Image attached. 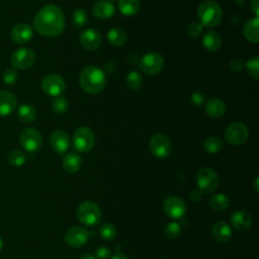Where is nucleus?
Returning a JSON list of instances; mask_svg holds the SVG:
<instances>
[{"mask_svg":"<svg viewBox=\"0 0 259 259\" xmlns=\"http://www.w3.org/2000/svg\"><path fill=\"white\" fill-rule=\"evenodd\" d=\"M255 191L256 192H258V177H256V179H255Z\"/></svg>","mask_w":259,"mask_h":259,"instance_id":"09e8293b","label":"nucleus"},{"mask_svg":"<svg viewBox=\"0 0 259 259\" xmlns=\"http://www.w3.org/2000/svg\"><path fill=\"white\" fill-rule=\"evenodd\" d=\"M81 88L89 94L100 93L106 85V75L102 69L90 65L82 69L79 77Z\"/></svg>","mask_w":259,"mask_h":259,"instance_id":"f03ea898","label":"nucleus"},{"mask_svg":"<svg viewBox=\"0 0 259 259\" xmlns=\"http://www.w3.org/2000/svg\"><path fill=\"white\" fill-rule=\"evenodd\" d=\"M229 67L233 72H241L244 69V63L241 59H233L229 63Z\"/></svg>","mask_w":259,"mask_h":259,"instance_id":"79ce46f5","label":"nucleus"},{"mask_svg":"<svg viewBox=\"0 0 259 259\" xmlns=\"http://www.w3.org/2000/svg\"><path fill=\"white\" fill-rule=\"evenodd\" d=\"M2 79L6 85H8V86L14 85L18 80V73H17L16 69H14V68L6 69L2 75Z\"/></svg>","mask_w":259,"mask_h":259,"instance_id":"4c0bfd02","label":"nucleus"},{"mask_svg":"<svg viewBox=\"0 0 259 259\" xmlns=\"http://www.w3.org/2000/svg\"><path fill=\"white\" fill-rule=\"evenodd\" d=\"M10 36L15 44L24 45L31 40L33 36V30L27 23H18L12 27Z\"/></svg>","mask_w":259,"mask_h":259,"instance_id":"f3484780","label":"nucleus"},{"mask_svg":"<svg viewBox=\"0 0 259 259\" xmlns=\"http://www.w3.org/2000/svg\"><path fill=\"white\" fill-rule=\"evenodd\" d=\"M52 110L56 113V114H64L65 112H67L68 108H69V102L67 100V98L63 97V96H57L53 101H52Z\"/></svg>","mask_w":259,"mask_h":259,"instance_id":"473e14b6","label":"nucleus"},{"mask_svg":"<svg viewBox=\"0 0 259 259\" xmlns=\"http://www.w3.org/2000/svg\"><path fill=\"white\" fill-rule=\"evenodd\" d=\"M190 101L195 105H202L205 102V96L202 92L195 91L190 95Z\"/></svg>","mask_w":259,"mask_h":259,"instance_id":"a19ab883","label":"nucleus"},{"mask_svg":"<svg viewBox=\"0 0 259 259\" xmlns=\"http://www.w3.org/2000/svg\"><path fill=\"white\" fill-rule=\"evenodd\" d=\"M78 221L86 227H94L101 220L100 207L92 200L81 202L76 211Z\"/></svg>","mask_w":259,"mask_h":259,"instance_id":"20e7f679","label":"nucleus"},{"mask_svg":"<svg viewBox=\"0 0 259 259\" xmlns=\"http://www.w3.org/2000/svg\"><path fill=\"white\" fill-rule=\"evenodd\" d=\"M230 221L232 226L237 231H240V232H245L249 230L252 225V217L250 215L249 212L242 209H238L234 211L230 217Z\"/></svg>","mask_w":259,"mask_h":259,"instance_id":"a211bd4d","label":"nucleus"},{"mask_svg":"<svg viewBox=\"0 0 259 259\" xmlns=\"http://www.w3.org/2000/svg\"><path fill=\"white\" fill-rule=\"evenodd\" d=\"M17 117L24 123H30L36 117V110L32 105L23 103L17 108Z\"/></svg>","mask_w":259,"mask_h":259,"instance_id":"cd10ccee","label":"nucleus"},{"mask_svg":"<svg viewBox=\"0 0 259 259\" xmlns=\"http://www.w3.org/2000/svg\"><path fill=\"white\" fill-rule=\"evenodd\" d=\"M17 105L16 96L7 90L0 91V116H7L14 111Z\"/></svg>","mask_w":259,"mask_h":259,"instance_id":"6ab92c4d","label":"nucleus"},{"mask_svg":"<svg viewBox=\"0 0 259 259\" xmlns=\"http://www.w3.org/2000/svg\"><path fill=\"white\" fill-rule=\"evenodd\" d=\"M165 213L173 220H180L186 213V204L178 196H169L163 203Z\"/></svg>","mask_w":259,"mask_h":259,"instance_id":"ddd939ff","label":"nucleus"},{"mask_svg":"<svg viewBox=\"0 0 259 259\" xmlns=\"http://www.w3.org/2000/svg\"><path fill=\"white\" fill-rule=\"evenodd\" d=\"M202 46L210 53L217 52L222 46L221 36L215 31L208 30L202 36Z\"/></svg>","mask_w":259,"mask_h":259,"instance_id":"393cba45","label":"nucleus"},{"mask_svg":"<svg viewBox=\"0 0 259 259\" xmlns=\"http://www.w3.org/2000/svg\"><path fill=\"white\" fill-rule=\"evenodd\" d=\"M226 103L220 98H210L205 101L204 110L206 114L212 118H219L226 112Z\"/></svg>","mask_w":259,"mask_h":259,"instance_id":"412c9836","label":"nucleus"},{"mask_svg":"<svg viewBox=\"0 0 259 259\" xmlns=\"http://www.w3.org/2000/svg\"><path fill=\"white\" fill-rule=\"evenodd\" d=\"M106 1H109V2H110V1H112V0H106Z\"/></svg>","mask_w":259,"mask_h":259,"instance_id":"3c124183","label":"nucleus"},{"mask_svg":"<svg viewBox=\"0 0 259 259\" xmlns=\"http://www.w3.org/2000/svg\"><path fill=\"white\" fill-rule=\"evenodd\" d=\"M110 255H111L110 249L108 247L102 246V247H99L98 249H96L94 258L95 259H108V258H110Z\"/></svg>","mask_w":259,"mask_h":259,"instance_id":"ea45409f","label":"nucleus"},{"mask_svg":"<svg viewBox=\"0 0 259 259\" xmlns=\"http://www.w3.org/2000/svg\"><path fill=\"white\" fill-rule=\"evenodd\" d=\"M79 259H95V258H94V256H93L92 254H89V253H85V254L81 255Z\"/></svg>","mask_w":259,"mask_h":259,"instance_id":"de8ad7c7","label":"nucleus"},{"mask_svg":"<svg viewBox=\"0 0 259 259\" xmlns=\"http://www.w3.org/2000/svg\"><path fill=\"white\" fill-rule=\"evenodd\" d=\"M202 31V24L200 22L197 21H193L191 23H189L186 27V33L189 37H197L200 35Z\"/></svg>","mask_w":259,"mask_h":259,"instance_id":"58836bf2","label":"nucleus"},{"mask_svg":"<svg viewBox=\"0 0 259 259\" xmlns=\"http://www.w3.org/2000/svg\"><path fill=\"white\" fill-rule=\"evenodd\" d=\"M33 27L44 36L55 37L59 35L65 27L63 11L54 4L44 6L34 16Z\"/></svg>","mask_w":259,"mask_h":259,"instance_id":"f257e3e1","label":"nucleus"},{"mask_svg":"<svg viewBox=\"0 0 259 259\" xmlns=\"http://www.w3.org/2000/svg\"><path fill=\"white\" fill-rule=\"evenodd\" d=\"M62 166L66 172L76 173L80 170L82 166V159L78 154L74 152L68 153L62 160Z\"/></svg>","mask_w":259,"mask_h":259,"instance_id":"b1692460","label":"nucleus"},{"mask_svg":"<svg viewBox=\"0 0 259 259\" xmlns=\"http://www.w3.org/2000/svg\"><path fill=\"white\" fill-rule=\"evenodd\" d=\"M249 137V131L244 123L233 122L225 131L226 141L234 146L244 144Z\"/></svg>","mask_w":259,"mask_h":259,"instance_id":"9b49d317","label":"nucleus"},{"mask_svg":"<svg viewBox=\"0 0 259 259\" xmlns=\"http://www.w3.org/2000/svg\"><path fill=\"white\" fill-rule=\"evenodd\" d=\"M259 18L258 16L249 18L244 25L243 33L247 40L253 44H257L259 41V31H258Z\"/></svg>","mask_w":259,"mask_h":259,"instance_id":"5701e85b","label":"nucleus"},{"mask_svg":"<svg viewBox=\"0 0 259 259\" xmlns=\"http://www.w3.org/2000/svg\"><path fill=\"white\" fill-rule=\"evenodd\" d=\"M19 143L28 153H35L42 146V137L37 130L25 127L19 134Z\"/></svg>","mask_w":259,"mask_h":259,"instance_id":"6e6552de","label":"nucleus"},{"mask_svg":"<svg viewBox=\"0 0 259 259\" xmlns=\"http://www.w3.org/2000/svg\"><path fill=\"white\" fill-rule=\"evenodd\" d=\"M125 84L127 88H130L131 90H138L143 85V77L140 73L136 71H132L126 76Z\"/></svg>","mask_w":259,"mask_h":259,"instance_id":"2f4dec72","label":"nucleus"},{"mask_svg":"<svg viewBox=\"0 0 259 259\" xmlns=\"http://www.w3.org/2000/svg\"><path fill=\"white\" fill-rule=\"evenodd\" d=\"M115 70V64L113 62H107L105 65H104V73H107V74H111L112 72H114Z\"/></svg>","mask_w":259,"mask_h":259,"instance_id":"37998d69","label":"nucleus"},{"mask_svg":"<svg viewBox=\"0 0 259 259\" xmlns=\"http://www.w3.org/2000/svg\"><path fill=\"white\" fill-rule=\"evenodd\" d=\"M118 9L125 16L135 15L140 9L139 0H118Z\"/></svg>","mask_w":259,"mask_h":259,"instance_id":"c85d7f7f","label":"nucleus"},{"mask_svg":"<svg viewBox=\"0 0 259 259\" xmlns=\"http://www.w3.org/2000/svg\"><path fill=\"white\" fill-rule=\"evenodd\" d=\"M139 67L146 75H157L164 67V58L156 52L147 53L139 60Z\"/></svg>","mask_w":259,"mask_h":259,"instance_id":"0eeeda50","label":"nucleus"},{"mask_svg":"<svg viewBox=\"0 0 259 259\" xmlns=\"http://www.w3.org/2000/svg\"><path fill=\"white\" fill-rule=\"evenodd\" d=\"M250 6H251V9H252V11L255 13V15L256 16H258V14H259V0H251L250 1Z\"/></svg>","mask_w":259,"mask_h":259,"instance_id":"c03bdc74","label":"nucleus"},{"mask_svg":"<svg viewBox=\"0 0 259 259\" xmlns=\"http://www.w3.org/2000/svg\"><path fill=\"white\" fill-rule=\"evenodd\" d=\"M202 147L205 152L209 154H215L222 151L223 149V141L219 137H207L202 144Z\"/></svg>","mask_w":259,"mask_h":259,"instance_id":"c756f323","label":"nucleus"},{"mask_svg":"<svg viewBox=\"0 0 259 259\" xmlns=\"http://www.w3.org/2000/svg\"><path fill=\"white\" fill-rule=\"evenodd\" d=\"M164 234L168 239H175L181 234V226L176 222H171L166 225Z\"/></svg>","mask_w":259,"mask_h":259,"instance_id":"e433bc0d","label":"nucleus"},{"mask_svg":"<svg viewBox=\"0 0 259 259\" xmlns=\"http://www.w3.org/2000/svg\"><path fill=\"white\" fill-rule=\"evenodd\" d=\"M200 197H201V191L200 190H193L191 193H190V198H191V200L192 201H194V202H196V201H198L199 199H200Z\"/></svg>","mask_w":259,"mask_h":259,"instance_id":"a18cd8bd","label":"nucleus"},{"mask_svg":"<svg viewBox=\"0 0 259 259\" xmlns=\"http://www.w3.org/2000/svg\"><path fill=\"white\" fill-rule=\"evenodd\" d=\"M208 206L215 211H223L229 208L230 199L224 193H215L208 198Z\"/></svg>","mask_w":259,"mask_h":259,"instance_id":"a878e982","label":"nucleus"},{"mask_svg":"<svg viewBox=\"0 0 259 259\" xmlns=\"http://www.w3.org/2000/svg\"><path fill=\"white\" fill-rule=\"evenodd\" d=\"M92 11H93V15L96 18L107 19L114 14L115 8L111 2L106 0H99L95 2Z\"/></svg>","mask_w":259,"mask_h":259,"instance_id":"4be33fe9","label":"nucleus"},{"mask_svg":"<svg viewBox=\"0 0 259 259\" xmlns=\"http://www.w3.org/2000/svg\"><path fill=\"white\" fill-rule=\"evenodd\" d=\"M197 16L202 26L204 25L206 27H214L222 21L223 10L217 2L207 0L203 1L198 6Z\"/></svg>","mask_w":259,"mask_h":259,"instance_id":"7ed1b4c3","label":"nucleus"},{"mask_svg":"<svg viewBox=\"0 0 259 259\" xmlns=\"http://www.w3.org/2000/svg\"><path fill=\"white\" fill-rule=\"evenodd\" d=\"M196 183L198 186V190H200L201 193L209 194L218 188L220 178L214 170L204 167L197 172Z\"/></svg>","mask_w":259,"mask_h":259,"instance_id":"39448f33","label":"nucleus"},{"mask_svg":"<svg viewBox=\"0 0 259 259\" xmlns=\"http://www.w3.org/2000/svg\"><path fill=\"white\" fill-rule=\"evenodd\" d=\"M107 39L113 47H122L127 39L126 32L120 27H113L107 32Z\"/></svg>","mask_w":259,"mask_h":259,"instance_id":"bb28decb","label":"nucleus"},{"mask_svg":"<svg viewBox=\"0 0 259 259\" xmlns=\"http://www.w3.org/2000/svg\"><path fill=\"white\" fill-rule=\"evenodd\" d=\"M232 229L225 222L215 223L211 228V236L218 243H227L232 238Z\"/></svg>","mask_w":259,"mask_h":259,"instance_id":"aec40b11","label":"nucleus"},{"mask_svg":"<svg viewBox=\"0 0 259 259\" xmlns=\"http://www.w3.org/2000/svg\"><path fill=\"white\" fill-rule=\"evenodd\" d=\"M80 45L88 51H95L99 49L102 44V37L99 31L94 28H87L79 34Z\"/></svg>","mask_w":259,"mask_h":259,"instance_id":"2eb2a0df","label":"nucleus"},{"mask_svg":"<svg viewBox=\"0 0 259 259\" xmlns=\"http://www.w3.org/2000/svg\"><path fill=\"white\" fill-rule=\"evenodd\" d=\"M95 143V136L91 128L87 126L78 127L73 135V147L79 153L90 151Z\"/></svg>","mask_w":259,"mask_h":259,"instance_id":"423d86ee","label":"nucleus"},{"mask_svg":"<svg viewBox=\"0 0 259 259\" xmlns=\"http://www.w3.org/2000/svg\"><path fill=\"white\" fill-rule=\"evenodd\" d=\"M3 244H4L3 239H2V237L0 236V251H1V250H2V248H3Z\"/></svg>","mask_w":259,"mask_h":259,"instance_id":"8fccbe9b","label":"nucleus"},{"mask_svg":"<svg viewBox=\"0 0 259 259\" xmlns=\"http://www.w3.org/2000/svg\"><path fill=\"white\" fill-rule=\"evenodd\" d=\"M51 147L58 154H64L70 147V138L67 132L62 130H56L50 137Z\"/></svg>","mask_w":259,"mask_h":259,"instance_id":"dca6fc26","label":"nucleus"},{"mask_svg":"<svg viewBox=\"0 0 259 259\" xmlns=\"http://www.w3.org/2000/svg\"><path fill=\"white\" fill-rule=\"evenodd\" d=\"M36 61L35 53L29 48H19L11 56L10 63L14 69L26 70L34 65Z\"/></svg>","mask_w":259,"mask_h":259,"instance_id":"1a4fd4ad","label":"nucleus"},{"mask_svg":"<svg viewBox=\"0 0 259 259\" xmlns=\"http://www.w3.org/2000/svg\"><path fill=\"white\" fill-rule=\"evenodd\" d=\"M116 234H117V231L115 227L111 224L106 223L99 228V235L105 241H112L113 239H115Z\"/></svg>","mask_w":259,"mask_h":259,"instance_id":"72a5a7b5","label":"nucleus"},{"mask_svg":"<svg viewBox=\"0 0 259 259\" xmlns=\"http://www.w3.org/2000/svg\"><path fill=\"white\" fill-rule=\"evenodd\" d=\"M42 91L53 97L60 96L66 89V83L63 77L59 74H49L41 81Z\"/></svg>","mask_w":259,"mask_h":259,"instance_id":"9d476101","label":"nucleus"},{"mask_svg":"<svg viewBox=\"0 0 259 259\" xmlns=\"http://www.w3.org/2000/svg\"><path fill=\"white\" fill-rule=\"evenodd\" d=\"M110 259H127V257H126L122 252L117 251V252H115V253L111 256Z\"/></svg>","mask_w":259,"mask_h":259,"instance_id":"49530a36","label":"nucleus"},{"mask_svg":"<svg viewBox=\"0 0 259 259\" xmlns=\"http://www.w3.org/2000/svg\"><path fill=\"white\" fill-rule=\"evenodd\" d=\"M87 12L84 9H76L72 14V23L76 28H82L87 22Z\"/></svg>","mask_w":259,"mask_h":259,"instance_id":"f704fd0d","label":"nucleus"},{"mask_svg":"<svg viewBox=\"0 0 259 259\" xmlns=\"http://www.w3.org/2000/svg\"><path fill=\"white\" fill-rule=\"evenodd\" d=\"M65 242L73 248H81L85 246L89 240V233L81 227H73L65 234Z\"/></svg>","mask_w":259,"mask_h":259,"instance_id":"4468645a","label":"nucleus"},{"mask_svg":"<svg viewBox=\"0 0 259 259\" xmlns=\"http://www.w3.org/2000/svg\"><path fill=\"white\" fill-rule=\"evenodd\" d=\"M244 67L246 68L248 74L255 78L258 79L259 78V58L258 57H252L250 58L246 64L244 65Z\"/></svg>","mask_w":259,"mask_h":259,"instance_id":"c9c22d12","label":"nucleus"},{"mask_svg":"<svg viewBox=\"0 0 259 259\" xmlns=\"http://www.w3.org/2000/svg\"><path fill=\"white\" fill-rule=\"evenodd\" d=\"M27 156L20 150H13L9 152L7 156V161L11 166L20 167L26 163Z\"/></svg>","mask_w":259,"mask_h":259,"instance_id":"7c9ffc66","label":"nucleus"},{"mask_svg":"<svg viewBox=\"0 0 259 259\" xmlns=\"http://www.w3.org/2000/svg\"><path fill=\"white\" fill-rule=\"evenodd\" d=\"M151 153L158 159H164L171 152L170 140L163 134L154 135L149 143Z\"/></svg>","mask_w":259,"mask_h":259,"instance_id":"f8f14e48","label":"nucleus"}]
</instances>
